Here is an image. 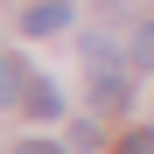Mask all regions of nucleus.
I'll list each match as a JSON object with an SVG mask.
<instances>
[{
    "label": "nucleus",
    "mask_w": 154,
    "mask_h": 154,
    "mask_svg": "<svg viewBox=\"0 0 154 154\" xmlns=\"http://www.w3.org/2000/svg\"><path fill=\"white\" fill-rule=\"evenodd\" d=\"M126 63H133V70H154V14L126 35Z\"/></svg>",
    "instance_id": "nucleus-4"
},
{
    "label": "nucleus",
    "mask_w": 154,
    "mask_h": 154,
    "mask_svg": "<svg viewBox=\"0 0 154 154\" xmlns=\"http://www.w3.org/2000/svg\"><path fill=\"white\" fill-rule=\"evenodd\" d=\"M91 105H98V112L133 105V77H126V70H98V77H91Z\"/></svg>",
    "instance_id": "nucleus-1"
},
{
    "label": "nucleus",
    "mask_w": 154,
    "mask_h": 154,
    "mask_svg": "<svg viewBox=\"0 0 154 154\" xmlns=\"http://www.w3.org/2000/svg\"><path fill=\"white\" fill-rule=\"evenodd\" d=\"M28 84H35L28 63L21 56H0V105H28Z\"/></svg>",
    "instance_id": "nucleus-2"
},
{
    "label": "nucleus",
    "mask_w": 154,
    "mask_h": 154,
    "mask_svg": "<svg viewBox=\"0 0 154 154\" xmlns=\"http://www.w3.org/2000/svg\"><path fill=\"white\" fill-rule=\"evenodd\" d=\"M56 28H70V7H63V0H42V7H28V35H56Z\"/></svg>",
    "instance_id": "nucleus-3"
},
{
    "label": "nucleus",
    "mask_w": 154,
    "mask_h": 154,
    "mask_svg": "<svg viewBox=\"0 0 154 154\" xmlns=\"http://www.w3.org/2000/svg\"><path fill=\"white\" fill-rule=\"evenodd\" d=\"M14 154H77V147H70V140H21Z\"/></svg>",
    "instance_id": "nucleus-7"
},
{
    "label": "nucleus",
    "mask_w": 154,
    "mask_h": 154,
    "mask_svg": "<svg viewBox=\"0 0 154 154\" xmlns=\"http://www.w3.org/2000/svg\"><path fill=\"white\" fill-rule=\"evenodd\" d=\"M28 112H35V119H63V91L35 77V84H28Z\"/></svg>",
    "instance_id": "nucleus-5"
},
{
    "label": "nucleus",
    "mask_w": 154,
    "mask_h": 154,
    "mask_svg": "<svg viewBox=\"0 0 154 154\" xmlns=\"http://www.w3.org/2000/svg\"><path fill=\"white\" fill-rule=\"evenodd\" d=\"M112 154H154V133H119Z\"/></svg>",
    "instance_id": "nucleus-6"
}]
</instances>
